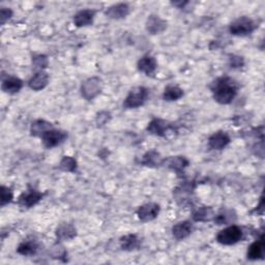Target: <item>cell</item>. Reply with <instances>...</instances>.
I'll list each match as a JSON object with an SVG mask.
<instances>
[{"label":"cell","mask_w":265,"mask_h":265,"mask_svg":"<svg viewBox=\"0 0 265 265\" xmlns=\"http://www.w3.org/2000/svg\"><path fill=\"white\" fill-rule=\"evenodd\" d=\"M237 217L233 209H224L217 216H215L214 221L217 225H231L236 221Z\"/></svg>","instance_id":"484cf974"},{"label":"cell","mask_w":265,"mask_h":265,"mask_svg":"<svg viewBox=\"0 0 265 265\" xmlns=\"http://www.w3.org/2000/svg\"><path fill=\"white\" fill-rule=\"evenodd\" d=\"M44 198V193L34 189L29 188L27 191L23 192L19 199H18V204L20 207L23 209H29L39 204Z\"/></svg>","instance_id":"ba28073f"},{"label":"cell","mask_w":265,"mask_h":265,"mask_svg":"<svg viewBox=\"0 0 265 265\" xmlns=\"http://www.w3.org/2000/svg\"><path fill=\"white\" fill-rule=\"evenodd\" d=\"M23 85H24V83L20 78L15 77V76H9L3 81L2 89L6 93L15 94L23 88Z\"/></svg>","instance_id":"7402d4cb"},{"label":"cell","mask_w":265,"mask_h":265,"mask_svg":"<svg viewBox=\"0 0 265 265\" xmlns=\"http://www.w3.org/2000/svg\"><path fill=\"white\" fill-rule=\"evenodd\" d=\"M229 64H230V67L233 68V69L242 68V67H244V64H245L244 58L241 57V56H237V55H230Z\"/></svg>","instance_id":"4dcf8cb0"},{"label":"cell","mask_w":265,"mask_h":265,"mask_svg":"<svg viewBox=\"0 0 265 265\" xmlns=\"http://www.w3.org/2000/svg\"><path fill=\"white\" fill-rule=\"evenodd\" d=\"M49 83V75L45 71H40L36 73L28 82V86L30 89L35 91L43 90Z\"/></svg>","instance_id":"44dd1931"},{"label":"cell","mask_w":265,"mask_h":265,"mask_svg":"<svg viewBox=\"0 0 265 265\" xmlns=\"http://www.w3.org/2000/svg\"><path fill=\"white\" fill-rule=\"evenodd\" d=\"M95 14L96 12L94 10H90V9L81 10L75 14L73 18V22L77 27H86V26L92 25Z\"/></svg>","instance_id":"5bb4252c"},{"label":"cell","mask_w":265,"mask_h":265,"mask_svg":"<svg viewBox=\"0 0 265 265\" xmlns=\"http://www.w3.org/2000/svg\"><path fill=\"white\" fill-rule=\"evenodd\" d=\"M147 131L156 137H166L170 132L176 131L174 124L162 118H153L147 125Z\"/></svg>","instance_id":"5b68a950"},{"label":"cell","mask_w":265,"mask_h":265,"mask_svg":"<svg viewBox=\"0 0 265 265\" xmlns=\"http://www.w3.org/2000/svg\"><path fill=\"white\" fill-rule=\"evenodd\" d=\"M77 167V161L73 156H63L59 164V168L64 172H76Z\"/></svg>","instance_id":"83f0119b"},{"label":"cell","mask_w":265,"mask_h":265,"mask_svg":"<svg viewBox=\"0 0 265 265\" xmlns=\"http://www.w3.org/2000/svg\"><path fill=\"white\" fill-rule=\"evenodd\" d=\"M264 252H265V243H264V237L263 235L251 244V246L248 248L247 257L249 260H260L264 258Z\"/></svg>","instance_id":"ac0fdd59"},{"label":"cell","mask_w":265,"mask_h":265,"mask_svg":"<svg viewBox=\"0 0 265 265\" xmlns=\"http://www.w3.org/2000/svg\"><path fill=\"white\" fill-rule=\"evenodd\" d=\"M163 162H164V157H162L160 152H157L155 150H149L142 156L141 165L145 167L156 168L163 166Z\"/></svg>","instance_id":"603a6c76"},{"label":"cell","mask_w":265,"mask_h":265,"mask_svg":"<svg viewBox=\"0 0 265 265\" xmlns=\"http://www.w3.org/2000/svg\"><path fill=\"white\" fill-rule=\"evenodd\" d=\"M137 68H138L139 72L143 73L144 75L152 76L157 69V61L153 56L147 54V55L142 56L138 60Z\"/></svg>","instance_id":"2e32d148"},{"label":"cell","mask_w":265,"mask_h":265,"mask_svg":"<svg viewBox=\"0 0 265 265\" xmlns=\"http://www.w3.org/2000/svg\"><path fill=\"white\" fill-rule=\"evenodd\" d=\"M149 96V90L144 86H136L131 88L123 101V108L137 109L143 106Z\"/></svg>","instance_id":"3957f363"},{"label":"cell","mask_w":265,"mask_h":265,"mask_svg":"<svg viewBox=\"0 0 265 265\" xmlns=\"http://www.w3.org/2000/svg\"><path fill=\"white\" fill-rule=\"evenodd\" d=\"M182 96H183V90L180 87L174 85L167 86L163 92V98L166 102H175L181 98Z\"/></svg>","instance_id":"4316f807"},{"label":"cell","mask_w":265,"mask_h":265,"mask_svg":"<svg viewBox=\"0 0 265 265\" xmlns=\"http://www.w3.org/2000/svg\"><path fill=\"white\" fill-rule=\"evenodd\" d=\"M40 245L35 238H26L17 248V253L22 256H34L38 253Z\"/></svg>","instance_id":"ffe728a7"},{"label":"cell","mask_w":265,"mask_h":265,"mask_svg":"<svg viewBox=\"0 0 265 265\" xmlns=\"http://www.w3.org/2000/svg\"><path fill=\"white\" fill-rule=\"evenodd\" d=\"M53 124L45 119H38L32 122L30 126V134L34 137H42L45 132L51 128H53Z\"/></svg>","instance_id":"d4e9b609"},{"label":"cell","mask_w":265,"mask_h":265,"mask_svg":"<svg viewBox=\"0 0 265 265\" xmlns=\"http://www.w3.org/2000/svg\"><path fill=\"white\" fill-rule=\"evenodd\" d=\"M68 138V132L57 128H51L47 130L41 137L42 142L46 148H54L63 143Z\"/></svg>","instance_id":"52a82bcc"},{"label":"cell","mask_w":265,"mask_h":265,"mask_svg":"<svg viewBox=\"0 0 265 265\" xmlns=\"http://www.w3.org/2000/svg\"><path fill=\"white\" fill-rule=\"evenodd\" d=\"M2 198H0V205L2 207H5L7 204L11 203L14 199V193L12 191L11 188L6 187V185H3L2 187Z\"/></svg>","instance_id":"f1b7e54d"},{"label":"cell","mask_w":265,"mask_h":265,"mask_svg":"<svg viewBox=\"0 0 265 265\" xmlns=\"http://www.w3.org/2000/svg\"><path fill=\"white\" fill-rule=\"evenodd\" d=\"M237 82L230 77H220L211 83L210 90L214 100L221 105H229L233 102L238 92Z\"/></svg>","instance_id":"6da1fadb"},{"label":"cell","mask_w":265,"mask_h":265,"mask_svg":"<svg viewBox=\"0 0 265 265\" xmlns=\"http://www.w3.org/2000/svg\"><path fill=\"white\" fill-rule=\"evenodd\" d=\"M194 230V225L191 221H181L172 227V235L176 241H183L189 237Z\"/></svg>","instance_id":"4fadbf2b"},{"label":"cell","mask_w":265,"mask_h":265,"mask_svg":"<svg viewBox=\"0 0 265 265\" xmlns=\"http://www.w3.org/2000/svg\"><path fill=\"white\" fill-rule=\"evenodd\" d=\"M244 237L243 229L237 225H229L217 234V242L223 246H233L240 243Z\"/></svg>","instance_id":"277c9868"},{"label":"cell","mask_w":265,"mask_h":265,"mask_svg":"<svg viewBox=\"0 0 265 265\" xmlns=\"http://www.w3.org/2000/svg\"><path fill=\"white\" fill-rule=\"evenodd\" d=\"M103 89V82L98 77H91L85 80L80 88L81 95L86 101H92L95 98Z\"/></svg>","instance_id":"8992f818"},{"label":"cell","mask_w":265,"mask_h":265,"mask_svg":"<svg viewBox=\"0 0 265 265\" xmlns=\"http://www.w3.org/2000/svg\"><path fill=\"white\" fill-rule=\"evenodd\" d=\"M190 162L185 156L182 155H176V156H169L167 158H164L163 166H166L167 168L175 171L177 174L183 173V170L189 166Z\"/></svg>","instance_id":"7c38bea8"},{"label":"cell","mask_w":265,"mask_h":265,"mask_svg":"<svg viewBox=\"0 0 265 265\" xmlns=\"http://www.w3.org/2000/svg\"><path fill=\"white\" fill-rule=\"evenodd\" d=\"M189 3L188 2H175V3H171V5L172 6H174V7H176L177 9H184V7L187 6Z\"/></svg>","instance_id":"836d02e7"},{"label":"cell","mask_w":265,"mask_h":265,"mask_svg":"<svg viewBox=\"0 0 265 265\" xmlns=\"http://www.w3.org/2000/svg\"><path fill=\"white\" fill-rule=\"evenodd\" d=\"M110 118H111V116H110V113H109V112H106V111L100 112V113L96 115V124H97L98 126H102V125H104L106 122L109 121Z\"/></svg>","instance_id":"d6a6232c"},{"label":"cell","mask_w":265,"mask_h":265,"mask_svg":"<svg viewBox=\"0 0 265 265\" xmlns=\"http://www.w3.org/2000/svg\"><path fill=\"white\" fill-rule=\"evenodd\" d=\"M160 210H161L160 205L150 202L139 206L136 214L141 222L147 223L155 220L158 217V214H160Z\"/></svg>","instance_id":"9c48e42d"},{"label":"cell","mask_w":265,"mask_h":265,"mask_svg":"<svg viewBox=\"0 0 265 265\" xmlns=\"http://www.w3.org/2000/svg\"><path fill=\"white\" fill-rule=\"evenodd\" d=\"M145 28L152 36L160 35L167 29V21L157 15H150L146 20Z\"/></svg>","instance_id":"8fae6325"},{"label":"cell","mask_w":265,"mask_h":265,"mask_svg":"<svg viewBox=\"0 0 265 265\" xmlns=\"http://www.w3.org/2000/svg\"><path fill=\"white\" fill-rule=\"evenodd\" d=\"M55 235L59 242L72 241L73 238L77 236V229L73 224L63 223L56 228Z\"/></svg>","instance_id":"d6986e66"},{"label":"cell","mask_w":265,"mask_h":265,"mask_svg":"<svg viewBox=\"0 0 265 265\" xmlns=\"http://www.w3.org/2000/svg\"><path fill=\"white\" fill-rule=\"evenodd\" d=\"M215 216L216 215L213 208L208 206H201L194 211L192 218L195 222H208L214 220Z\"/></svg>","instance_id":"cb8c5ba5"},{"label":"cell","mask_w":265,"mask_h":265,"mask_svg":"<svg viewBox=\"0 0 265 265\" xmlns=\"http://www.w3.org/2000/svg\"><path fill=\"white\" fill-rule=\"evenodd\" d=\"M231 142V138L228 132L224 130H218L208 138V147L211 150H222L226 148Z\"/></svg>","instance_id":"30bf717a"},{"label":"cell","mask_w":265,"mask_h":265,"mask_svg":"<svg viewBox=\"0 0 265 265\" xmlns=\"http://www.w3.org/2000/svg\"><path fill=\"white\" fill-rule=\"evenodd\" d=\"M32 64L36 67V68H39L41 69V71H43L44 69H46L49 64V60H48V57L46 55H43V54H39V55H35L32 57Z\"/></svg>","instance_id":"f546056e"},{"label":"cell","mask_w":265,"mask_h":265,"mask_svg":"<svg viewBox=\"0 0 265 265\" xmlns=\"http://www.w3.org/2000/svg\"><path fill=\"white\" fill-rule=\"evenodd\" d=\"M13 17V11L9 8H2L0 10V20H2V24L5 25L7 21H9Z\"/></svg>","instance_id":"1f68e13d"},{"label":"cell","mask_w":265,"mask_h":265,"mask_svg":"<svg viewBox=\"0 0 265 265\" xmlns=\"http://www.w3.org/2000/svg\"><path fill=\"white\" fill-rule=\"evenodd\" d=\"M119 245L122 251L132 252L139 250V248L141 247V241L136 234H126L120 237Z\"/></svg>","instance_id":"e0dca14e"},{"label":"cell","mask_w":265,"mask_h":265,"mask_svg":"<svg viewBox=\"0 0 265 265\" xmlns=\"http://www.w3.org/2000/svg\"><path fill=\"white\" fill-rule=\"evenodd\" d=\"M130 13V8L127 4H116L105 11V15L112 20H121L126 18Z\"/></svg>","instance_id":"9a60e30c"},{"label":"cell","mask_w":265,"mask_h":265,"mask_svg":"<svg viewBox=\"0 0 265 265\" xmlns=\"http://www.w3.org/2000/svg\"><path fill=\"white\" fill-rule=\"evenodd\" d=\"M257 27L258 25L252 18L243 16L237 18L229 25V31L235 37H248L252 35Z\"/></svg>","instance_id":"7a4b0ae2"}]
</instances>
